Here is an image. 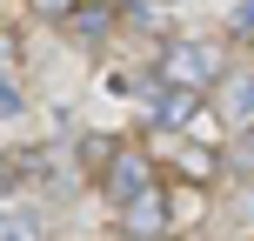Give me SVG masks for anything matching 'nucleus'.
I'll list each match as a JSON object with an SVG mask.
<instances>
[{
  "label": "nucleus",
  "mask_w": 254,
  "mask_h": 241,
  "mask_svg": "<svg viewBox=\"0 0 254 241\" xmlns=\"http://www.w3.org/2000/svg\"><path fill=\"white\" fill-rule=\"evenodd\" d=\"M161 87H181V94H207L221 74H228V47L221 40H174L161 54Z\"/></svg>",
  "instance_id": "1"
},
{
  "label": "nucleus",
  "mask_w": 254,
  "mask_h": 241,
  "mask_svg": "<svg viewBox=\"0 0 254 241\" xmlns=\"http://www.w3.org/2000/svg\"><path fill=\"white\" fill-rule=\"evenodd\" d=\"M228 34L241 40V47H254V0H234L228 7Z\"/></svg>",
  "instance_id": "8"
},
{
  "label": "nucleus",
  "mask_w": 254,
  "mask_h": 241,
  "mask_svg": "<svg viewBox=\"0 0 254 241\" xmlns=\"http://www.w3.org/2000/svg\"><path fill=\"white\" fill-rule=\"evenodd\" d=\"M20 107V94H13V80H0V114H13Z\"/></svg>",
  "instance_id": "11"
},
{
  "label": "nucleus",
  "mask_w": 254,
  "mask_h": 241,
  "mask_svg": "<svg viewBox=\"0 0 254 241\" xmlns=\"http://www.w3.org/2000/svg\"><path fill=\"white\" fill-rule=\"evenodd\" d=\"M174 161H181V174H194V188L221 181V154L207 148V141H181V148H174Z\"/></svg>",
  "instance_id": "5"
},
{
  "label": "nucleus",
  "mask_w": 254,
  "mask_h": 241,
  "mask_svg": "<svg viewBox=\"0 0 254 241\" xmlns=\"http://www.w3.org/2000/svg\"><path fill=\"white\" fill-rule=\"evenodd\" d=\"M0 241H40V215L27 201H0Z\"/></svg>",
  "instance_id": "7"
},
{
  "label": "nucleus",
  "mask_w": 254,
  "mask_h": 241,
  "mask_svg": "<svg viewBox=\"0 0 254 241\" xmlns=\"http://www.w3.org/2000/svg\"><path fill=\"white\" fill-rule=\"evenodd\" d=\"M221 114H228V121H241V127H254V67H248V74H228V80H221Z\"/></svg>",
  "instance_id": "4"
},
{
  "label": "nucleus",
  "mask_w": 254,
  "mask_h": 241,
  "mask_svg": "<svg viewBox=\"0 0 254 241\" xmlns=\"http://www.w3.org/2000/svg\"><path fill=\"white\" fill-rule=\"evenodd\" d=\"M161 188V167H154V154L147 148H114L107 154V167H101V194L121 208H134V201H147V194Z\"/></svg>",
  "instance_id": "2"
},
{
  "label": "nucleus",
  "mask_w": 254,
  "mask_h": 241,
  "mask_svg": "<svg viewBox=\"0 0 254 241\" xmlns=\"http://www.w3.org/2000/svg\"><path fill=\"white\" fill-rule=\"evenodd\" d=\"M121 235H127V241H167V235H174V194L154 188L147 201H134V208L121 215Z\"/></svg>",
  "instance_id": "3"
},
{
  "label": "nucleus",
  "mask_w": 254,
  "mask_h": 241,
  "mask_svg": "<svg viewBox=\"0 0 254 241\" xmlns=\"http://www.w3.org/2000/svg\"><path fill=\"white\" fill-rule=\"evenodd\" d=\"M67 27H74L80 40H107V27H114V7H107V0H80V7L67 13Z\"/></svg>",
  "instance_id": "6"
},
{
  "label": "nucleus",
  "mask_w": 254,
  "mask_h": 241,
  "mask_svg": "<svg viewBox=\"0 0 254 241\" xmlns=\"http://www.w3.org/2000/svg\"><path fill=\"white\" fill-rule=\"evenodd\" d=\"M34 7H40V13H61V20H67V13H74L80 0H34Z\"/></svg>",
  "instance_id": "10"
},
{
  "label": "nucleus",
  "mask_w": 254,
  "mask_h": 241,
  "mask_svg": "<svg viewBox=\"0 0 254 241\" xmlns=\"http://www.w3.org/2000/svg\"><path fill=\"white\" fill-rule=\"evenodd\" d=\"M234 161H241V174L254 181V127H241V141H234Z\"/></svg>",
  "instance_id": "9"
}]
</instances>
